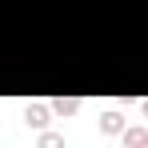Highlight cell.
Returning <instances> with one entry per match:
<instances>
[{"instance_id": "obj_1", "label": "cell", "mask_w": 148, "mask_h": 148, "mask_svg": "<svg viewBox=\"0 0 148 148\" xmlns=\"http://www.w3.org/2000/svg\"><path fill=\"white\" fill-rule=\"evenodd\" d=\"M52 116H56V112H52V104H40V100H32V104L24 108V124H28V128H36V132H44Z\"/></svg>"}, {"instance_id": "obj_2", "label": "cell", "mask_w": 148, "mask_h": 148, "mask_svg": "<svg viewBox=\"0 0 148 148\" xmlns=\"http://www.w3.org/2000/svg\"><path fill=\"white\" fill-rule=\"evenodd\" d=\"M124 128H128V120H124V112H116V108L100 112V132H104V136H124Z\"/></svg>"}, {"instance_id": "obj_3", "label": "cell", "mask_w": 148, "mask_h": 148, "mask_svg": "<svg viewBox=\"0 0 148 148\" xmlns=\"http://www.w3.org/2000/svg\"><path fill=\"white\" fill-rule=\"evenodd\" d=\"M48 104H52L56 116H76V112L84 108V100H80V96H52Z\"/></svg>"}, {"instance_id": "obj_4", "label": "cell", "mask_w": 148, "mask_h": 148, "mask_svg": "<svg viewBox=\"0 0 148 148\" xmlns=\"http://www.w3.org/2000/svg\"><path fill=\"white\" fill-rule=\"evenodd\" d=\"M124 148H148V128L144 124H132V128H124Z\"/></svg>"}, {"instance_id": "obj_5", "label": "cell", "mask_w": 148, "mask_h": 148, "mask_svg": "<svg viewBox=\"0 0 148 148\" xmlns=\"http://www.w3.org/2000/svg\"><path fill=\"white\" fill-rule=\"evenodd\" d=\"M36 148H64V136L52 132V128H44V132H36Z\"/></svg>"}, {"instance_id": "obj_6", "label": "cell", "mask_w": 148, "mask_h": 148, "mask_svg": "<svg viewBox=\"0 0 148 148\" xmlns=\"http://www.w3.org/2000/svg\"><path fill=\"white\" fill-rule=\"evenodd\" d=\"M140 112H144V120H148V100H140Z\"/></svg>"}]
</instances>
